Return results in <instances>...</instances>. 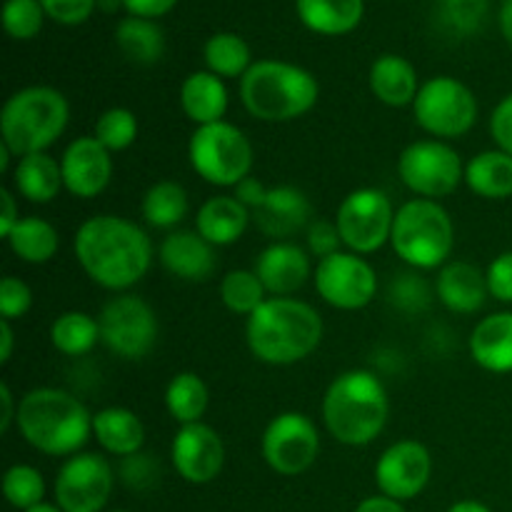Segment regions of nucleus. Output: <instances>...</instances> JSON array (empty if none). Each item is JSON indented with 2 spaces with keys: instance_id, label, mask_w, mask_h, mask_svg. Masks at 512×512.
<instances>
[{
  "instance_id": "f257e3e1",
  "label": "nucleus",
  "mask_w": 512,
  "mask_h": 512,
  "mask_svg": "<svg viewBox=\"0 0 512 512\" xmlns=\"http://www.w3.org/2000/svg\"><path fill=\"white\" fill-rule=\"evenodd\" d=\"M75 258L105 290L133 288L153 263V243L138 223L120 215H95L75 233Z\"/></svg>"
},
{
  "instance_id": "f03ea898",
  "label": "nucleus",
  "mask_w": 512,
  "mask_h": 512,
  "mask_svg": "<svg viewBox=\"0 0 512 512\" xmlns=\"http://www.w3.org/2000/svg\"><path fill=\"white\" fill-rule=\"evenodd\" d=\"M248 348L268 365H293L315 353L323 320L313 305L293 298H268L248 318Z\"/></svg>"
},
{
  "instance_id": "7ed1b4c3",
  "label": "nucleus",
  "mask_w": 512,
  "mask_h": 512,
  "mask_svg": "<svg viewBox=\"0 0 512 512\" xmlns=\"http://www.w3.org/2000/svg\"><path fill=\"white\" fill-rule=\"evenodd\" d=\"M20 435L53 458H73L93 433V415L75 395L58 388H35L18 403Z\"/></svg>"
},
{
  "instance_id": "20e7f679",
  "label": "nucleus",
  "mask_w": 512,
  "mask_h": 512,
  "mask_svg": "<svg viewBox=\"0 0 512 512\" xmlns=\"http://www.w3.org/2000/svg\"><path fill=\"white\" fill-rule=\"evenodd\" d=\"M323 420L338 443L370 445L388 423V393L368 370H348L330 383L323 398Z\"/></svg>"
},
{
  "instance_id": "39448f33",
  "label": "nucleus",
  "mask_w": 512,
  "mask_h": 512,
  "mask_svg": "<svg viewBox=\"0 0 512 512\" xmlns=\"http://www.w3.org/2000/svg\"><path fill=\"white\" fill-rule=\"evenodd\" d=\"M320 85L305 68L283 60H260L240 78L245 110L263 123H288L318 103Z\"/></svg>"
},
{
  "instance_id": "423d86ee",
  "label": "nucleus",
  "mask_w": 512,
  "mask_h": 512,
  "mask_svg": "<svg viewBox=\"0 0 512 512\" xmlns=\"http://www.w3.org/2000/svg\"><path fill=\"white\" fill-rule=\"evenodd\" d=\"M70 105L60 90L48 85L23 88L8 98L0 113V133L10 153L25 158L45 153L68 128Z\"/></svg>"
},
{
  "instance_id": "0eeeda50",
  "label": "nucleus",
  "mask_w": 512,
  "mask_h": 512,
  "mask_svg": "<svg viewBox=\"0 0 512 512\" xmlns=\"http://www.w3.org/2000/svg\"><path fill=\"white\" fill-rule=\"evenodd\" d=\"M453 243V220L435 200L415 198L395 213L390 245L403 263L418 270L440 268L453 253Z\"/></svg>"
},
{
  "instance_id": "6e6552de",
  "label": "nucleus",
  "mask_w": 512,
  "mask_h": 512,
  "mask_svg": "<svg viewBox=\"0 0 512 512\" xmlns=\"http://www.w3.org/2000/svg\"><path fill=\"white\" fill-rule=\"evenodd\" d=\"M188 155L195 173L220 188H235L253 168V145L243 130L225 120L200 125L190 138Z\"/></svg>"
},
{
  "instance_id": "1a4fd4ad",
  "label": "nucleus",
  "mask_w": 512,
  "mask_h": 512,
  "mask_svg": "<svg viewBox=\"0 0 512 512\" xmlns=\"http://www.w3.org/2000/svg\"><path fill=\"white\" fill-rule=\"evenodd\" d=\"M413 110L415 123L435 138H460L478 120L473 90L450 75H438L420 85Z\"/></svg>"
},
{
  "instance_id": "9d476101",
  "label": "nucleus",
  "mask_w": 512,
  "mask_h": 512,
  "mask_svg": "<svg viewBox=\"0 0 512 512\" xmlns=\"http://www.w3.org/2000/svg\"><path fill=\"white\" fill-rule=\"evenodd\" d=\"M100 343L125 360H143L158 340L155 310L140 295H118L98 315Z\"/></svg>"
},
{
  "instance_id": "9b49d317",
  "label": "nucleus",
  "mask_w": 512,
  "mask_h": 512,
  "mask_svg": "<svg viewBox=\"0 0 512 512\" xmlns=\"http://www.w3.org/2000/svg\"><path fill=\"white\" fill-rule=\"evenodd\" d=\"M398 173L415 195L428 200L455 193L465 178L458 150L440 140H418L408 145L398 160Z\"/></svg>"
},
{
  "instance_id": "f8f14e48",
  "label": "nucleus",
  "mask_w": 512,
  "mask_h": 512,
  "mask_svg": "<svg viewBox=\"0 0 512 512\" xmlns=\"http://www.w3.org/2000/svg\"><path fill=\"white\" fill-rule=\"evenodd\" d=\"M393 220L395 210L383 190L360 188L353 190L340 203L335 225H338L343 243L353 253L368 255L383 248L385 243H390Z\"/></svg>"
},
{
  "instance_id": "ddd939ff",
  "label": "nucleus",
  "mask_w": 512,
  "mask_h": 512,
  "mask_svg": "<svg viewBox=\"0 0 512 512\" xmlns=\"http://www.w3.org/2000/svg\"><path fill=\"white\" fill-rule=\"evenodd\" d=\"M320 453V435L313 420L303 413H280L270 420L263 435V458L285 478L305 473Z\"/></svg>"
},
{
  "instance_id": "4468645a",
  "label": "nucleus",
  "mask_w": 512,
  "mask_h": 512,
  "mask_svg": "<svg viewBox=\"0 0 512 512\" xmlns=\"http://www.w3.org/2000/svg\"><path fill=\"white\" fill-rule=\"evenodd\" d=\"M113 493V468L95 453H78L55 478V505L63 512H100Z\"/></svg>"
},
{
  "instance_id": "2eb2a0df",
  "label": "nucleus",
  "mask_w": 512,
  "mask_h": 512,
  "mask_svg": "<svg viewBox=\"0 0 512 512\" xmlns=\"http://www.w3.org/2000/svg\"><path fill=\"white\" fill-rule=\"evenodd\" d=\"M315 288L333 308L360 310L378 293V275L358 253H335L315 268Z\"/></svg>"
},
{
  "instance_id": "dca6fc26",
  "label": "nucleus",
  "mask_w": 512,
  "mask_h": 512,
  "mask_svg": "<svg viewBox=\"0 0 512 512\" xmlns=\"http://www.w3.org/2000/svg\"><path fill=\"white\" fill-rule=\"evenodd\" d=\"M430 473H433V458L428 448L418 440H400L380 455L375 465V483L380 493L405 503L423 493Z\"/></svg>"
},
{
  "instance_id": "f3484780",
  "label": "nucleus",
  "mask_w": 512,
  "mask_h": 512,
  "mask_svg": "<svg viewBox=\"0 0 512 512\" xmlns=\"http://www.w3.org/2000/svg\"><path fill=\"white\" fill-rule=\"evenodd\" d=\"M170 458H173V468L178 470L185 483H213L225 465L223 438L205 423L180 425Z\"/></svg>"
},
{
  "instance_id": "a211bd4d",
  "label": "nucleus",
  "mask_w": 512,
  "mask_h": 512,
  "mask_svg": "<svg viewBox=\"0 0 512 512\" xmlns=\"http://www.w3.org/2000/svg\"><path fill=\"white\" fill-rule=\"evenodd\" d=\"M63 170V188L75 198H95L103 193L113 175L110 150L100 145L95 135L73 140L60 158Z\"/></svg>"
},
{
  "instance_id": "6ab92c4d",
  "label": "nucleus",
  "mask_w": 512,
  "mask_h": 512,
  "mask_svg": "<svg viewBox=\"0 0 512 512\" xmlns=\"http://www.w3.org/2000/svg\"><path fill=\"white\" fill-rule=\"evenodd\" d=\"M250 215L260 233L283 243L285 238H293L310 223L313 208L303 190L293 185H280V188H270L263 203Z\"/></svg>"
},
{
  "instance_id": "aec40b11",
  "label": "nucleus",
  "mask_w": 512,
  "mask_h": 512,
  "mask_svg": "<svg viewBox=\"0 0 512 512\" xmlns=\"http://www.w3.org/2000/svg\"><path fill=\"white\" fill-rule=\"evenodd\" d=\"M255 273L265 293L273 298H288L298 293L310 278V258L300 245L273 243L255 260Z\"/></svg>"
},
{
  "instance_id": "412c9836",
  "label": "nucleus",
  "mask_w": 512,
  "mask_h": 512,
  "mask_svg": "<svg viewBox=\"0 0 512 512\" xmlns=\"http://www.w3.org/2000/svg\"><path fill=\"white\" fill-rule=\"evenodd\" d=\"M160 263L175 278L203 283L215 270V250L195 230H175L160 245Z\"/></svg>"
},
{
  "instance_id": "4be33fe9",
  "label": "nucleus",
  "mask_w": 512,
  "mask_h": 512,
  "mask_svg": "<svg viewBox=\"0 0 512 512\" xmlns=\"http://www.w3.org/2000/svg\"><path fill=\"white\" fill-rule=\"evenodd\" d=\"M435 290H438V298L445 308L465 315L478 313L490 295L488 278H485L483 270L463 263V260H455V263L440 268Z\"/></svg>"
},
{
  "instance_id": "5701e85b",
  "label": "nucleus",
  "mask_w": 512,
  "mask_h": 512,
  "mask_svg": "<svg viewBox=\"0 0 512 512\" xmlns=\"http://www.w3.org/2000/svg\"><path fill=\"white\" fill-rule=\"evenodd\" d=\"M470 355L488 373H512V313H493L475 325Z\"/></svg>"
},
{
  "instance_id": "b1692460",
  "label": "nucleus",
  "mask_w": 512,
  "mask_h": 512,
  "mask_svg": "<svg viewBox=\"0 0 512 512\" xmlns=\"http://www.w3.org/2000/svg\"><path fill=\"white\" fill-rule=\"evenodd\" d=\"M370 88L380 103L405 108L418 98V73L403 55H380L370 68Z\"/></svg>"
},
{
  "instance_id": "393cba45",
  "label": "nucleus",
  "mask_w": 512,
  "mask_h": 512,
  "mask_svg": "<svg viewBox=\"0 0 512 512\" xmlns=\"http://www.w3.org/2000/svg\"><path fill=\"white\" fill-rule=\"evenodd\" d=\"M250 218H253L250 210L235 195H218V198L205 200L203 208L198 210L195 225L210 245H233L245 233Z\"/></svg>"
},
{
  "instance_id": "a878e982",
  "label": "nucleus",
  "mask_w": 512,
  "mask_h": 512,
  "mask_svg": "<svg viewBox=\"0 0 512 512\" xmlns=\"http://www.w3.org/2000/svg\"><path fill=\"white\" fill-rule=\"evenodd\" d=\"M180 108L193 123H198V128L220 123L228 110V90H225L223 80L210 70L188 75L180 88Z\"/></svg>"
},
{
  "instance_id": "bb28decb",
  "label": "nucleus",
  "mask_w": 512,
  "mask_h": 512,
  "mask_svg": "<svg viewBox=\"0 0 512 512\" xmlns=\"http://www.w3.org/2000/svg\"><path fill=\"white\" fill-rule=\"evenodd\" d=\"M93 435L100 448L118 458H130L140 453L145 443V428L133 410L105 408L93 415Z\"/></svg>"
},
{
  "instance_id": "cd10ccee",
  "label": "nucleus",
  "mask_w": 512,
  "mask_h": 512,
  "mask_svg": "<svg viewBox=\"0 0 512 512\" xmlns=\"http://www.w3.org/2000/svg\"><path fill=\"white\" fill-rule=\"evenodd\" d=\"M300 20L320 35H345L363 20V0H295Z\"/></svg>"
},
{
  "instance_id": "c85d7f7f",
  "label": "nucleus",
  "mask_w": 512,
  "mask_h": 512,
  "mask_svg": "<svg viewBox=\"0 0 512 512\" xmlns=\"http://www.w3.org/2000/svg\"><path fill=\"white\" fill-rule=\"evenodd\" d=\"M13 185L30 203H50L60 193L63 185V170L55 158L48 153H33L18 158L13 170Z\"/></svg>"
},
{
  "instance_id": "c756f323",
  "label": "nucleus",
  "mask_w": 512,
  "mask_h": 512,
  "mask_svg": "<svg viewBox=\"0 0 512 512\" xmlns=\"http://www.w3.org/2000/svg\"><path fill=\"white\" fill-rule=\"evenodd\" d=\"M465 183L480 198H512V155L500 148L478 153L465 165Z\"/></svg>"
},
{
  "instance_id": "7c9ffc66",
  "label": "nucleus",
  "mask_w": 512,
  "mask_h": 512,
  "mask_svg": "<svg viewBox=\"0 0 512 512\" xmlns=\"http://www.w3.org/2000/svg\"><path fill=\"white\" fill-rule=\"evenodd\" d=\"M5 240H8L10 250H13L20 260H25V263L30 265H43L48 263V260H53L60 245L58 230H55L48 220L35 218V215L20 218V223L15 225L13 233Z\"/></svg>"
},
{
  "instance_id": "2f4dec72",
  "label": "nucleus",
  "mask_w": 512,
  "mask_h": 512,
  "mask_svg": "<svg viewBox=\"0 0 512 512\" xmlns=\"http://www.w3.org/2000/svg\"><path fill=\"white\" fill-rule=\"evenodd\" d=\"M115 43L138 65H153L163 58L165 53V35L153 20L148 18H130L120 20L115 28Z\"/></svg>"
},
{
  "instance_id": "473e14b6",
  "label": "nucleus",
  "mask_w": 512,
  "mask_h": 512,
  "mask_svg": "<svg viewBox=\"0 0 512 512\" xmlns=\"http://www.w3.org/2000/svg\"><path fill=\"white\" fill-rule=\"evenodd\" d=\"M100 340V323L98 318L80 310H70L55 318L50 325V343L58 353L70 355V358H80V355L90 353L95 343Z\"/></svg>"
},
{
  "instance_id": "72a5a7b5",
  "label": "nucleus",
  "mask_w": 512,
  "mask_h": 512,
  "mask_svg": "<svg viewBox=\"0 0 512 512\" xmlns=\"http://www.w3.org/2000/svg\"><path fill=\"white\" fill-rule=\"evenodd\" d=\"M165 405L180 425L200 423L208 410V385L200 375L178 373L165 390Z\"/></svg>"
},
{
  "instance_id": "f704fd0d",
  "label": "nucleus",
  "mask_w": 512,
  "mask_h": 512,
  "mask_svg": "<svg viewBox=\"0 0 512 512\" xmlns=\"http://www.w3.org/2000/svg\"><path fill=\"white\" fill-rule=\"evenodd\" d=\"M185 215H188V195H185L183 185L173 183V180H160L145 193L143 218L153 228H175L178 223H183Z\"/></svg>"
},
{
  "instance_id": "c9c22d12",
  "label": "nucleus",
  "mask_w": 512,
  "mask_h": 512,
  "mask_svg": "<svg viewBox=\"0 0 512 512\" xmlns=\"http://www.w3.org/2000/svg\"><path fill=\"white\" fill-rule=\"evenodd\" d=\"M205 63L218 78H243L250 70V48L240 35L218 33L205 43Z\"/></svg>"
},
{
  "instance_id": "e433bc0d",
  "label": "nucleus",
  "mask_w": 512,
  "mask_h": 512,
  "mask_svg": "<svg viewBox=\"0 0 512 512\" xmlns=\"http://www.w3.org/2000/svg\"><path fill=\"white\" fill-rule=\"evenodd\" d=\"M220 300L230 313L250 318L268 298L255 270H230L220 283Z\"/></svg>"
},
{
  "instance_id": "4c0bfd02",
  "label": "nucleus",
  "mask_w": 512,
  "mask_h": 512,
  "mask_svg": "<svg viewBox=\"0 0 512 512\" xmlns=\"http://www.w3.org/2000/svg\"><path fill=\"white\" fill-rule=\"evenodd\" d=\"M3 493L15 510L25 512L43 503L45 480L33 465H13L3 478Z\"/></svg>"
},
{
  "instance_id": "58836bf2",
  "label": "nucleus",
  "mask_w": 512,
  "mask_h": 512,
  "mask_svg": "<svg viewBox=\"0 0 512 512\" xmlns=\"http://www.w3.org/2000/svg\"><path fill=\"white\" fill-rule=\"evenodd\" d=\"M95 138L110 153L125 150L138 138V118L128 108H110L95 123Z\"/></svg>"
},
{
  "instance_id": "ea45409f",
  "label": "nucleus",
  "mask_w": 512,
  "mask_h": 512,
  "mask_svg": "<svg viewBox=\"0 0 512 512\" xmlns=\"http://www.w3.org/2000/svg\"><path fill=\"white\" fill-rule=\"evenodd\" d=\"M43 5L40 0H8L3 8L5 33L15 40H30L43 28Z\"/></svg>"
},
{
  "instance_id": "a19ab883",
  "label": "nucleus",
  "mask_w": 512,
  "mask_h": 512,
  "mask_svg": "<svg viewBox=\"0 0 512 512\" xmlns=\"http://www.w3.org/2000/svg\"><path fill=\"white\" fill-rule=\"evenodd\" d=\"M488 15V0H443L440 18L453 33L470 35L483 25Z\"/></svg>"
},
{
  "instance_id": "79ce46f5",
  "label": "nucleus",
  "mask_w": 512,
  "mask_h": 512,
  "mask_svg": "<svg viewBox=\"0 0 512 512\" xmlns=\"http://www.w3.org/2000/svg\"><path fill=\"white\" fill-rule=\"evenodd\" d=\"M30 305H33V293H30L28 285L15 275H5L3 283H0V315H3V320L23 318Z\"/></svg>"
},
{
  "instance_id": "37998d69",
  "label": "nucleus",
  "mask_w": 512,
  "mask_h": 512,
  "mask_svg": "<svg viewBox=\"0 0 512 512\" xmlns=\"http://www.w3.org/2000/svg\"><path fill=\"white\" fill-rule=\"evenodd\" d=\"M95 3L98 0H40L45 15L63 25L85 23L95 10Z\"/></svg>"
},
{
  "instance_id": "c03bdc74",
  "label": "nucleus",
  "mask_w": 512,
  "mask_h": 512,
  "mask_svg": "<svg viewBox=\"0 0 512 512\" xmlns=\"http://www.w3.org/2000/svg\"><path fill=\"white\" fill-rule=\"evenodd\" d=\"M340 243H343V238H340L338 225L328 223V220H315L308 228V248L315 258L325 260L340 253Z\"/></svg>"
},
{
  "instance_id": "a18cd8bd",
  "label": "nucleus",
  "mask_w": 512,
  "mask_h": 512,
  "mask_svg": "<svg viewBox=\"0 0 512 512\" xmlns=\"http://www.w3.org/2000/svg\"><path fill=\"white\" fill-rule=\"evenodd\" d=\"M485 278H488V290L495 300H500V303H512V250L500 253L498 258L490 263Z\"/></svg>"
},
{
  "instance_id": "49530a36",
  "label": "nucleus",
  "mask_w": 512,
  "mask_h": 512,
  "mask_svg": "<svg viewBox=\"0 0 512 512\" xmlns=\"http://www.w3.org/2000/svg\"><path fill=\"white\" fill-rule=\"evenodd\" d=\"M490 135L503 153L512 155V93L500 100L490 118Z\"/></svg>"
},
{
  "instance_id": "de8ad7c7",
  "label": "nucleus",
  "mask_w": 512,
  "mask_h": 512,
  "mask_svg": "<svg viewBox=\"0 0 512 512\" xmlns=\"http://www.w3.org/2000/svg\"><path fill=\"white\" fill-rule=\"evenodd\" d=\"M178 0H123V5L128 8L130 15L135 18H160V15L170 13L175 8Z\"/></svg>"
},
{
  "instance_id": "09e8293b",
  "label": "nucleus",
  "mask_w": 512,
  "mask_h": 512,
  "mask_svg": "<svg viewBox=\"0 0 512 512\" xmlns=\"http://www.w3.org/2000/svg\"><path fill=\"white\" fill-rule=\"evenodd\" d=\"M265 195H268V188H263V185H260V180L250 178V175L235 185V198H238L240 203L250 210V213H253V210L263 203Z\"/></svg>"
},
{
  "instance_id": "8fccbe9b",
  "label": "nucleus",
  "mask_w": 512,
  "mask_h": 512,
  "mask_svg": "<svg viewBox=\"0 0 512 512\" xmlns=\"http://www.w3.org/2000/svg\"><path fill=\"white\" fill-rule=\"evenodd\" d=\"M0 203H3V215H0V235L3 238H8L10 233H13L15 225L20 223V215H18V208H15V198L10 190H0Z\"/></svg>"
},
{
  "instance_id": "3c124183",
  "label": "nucleus",
  "mask_w": 512,
  "mask_h": 512,
  "mask_svg": "<svg viewBox=\"0 0 512 512\" xmlns=\"http://www.w3.org/2000/svg\"><path fill=\"white\" fill-rule=\"evenodd\" d=\"M355 512H408L403 508L400 500L388 498V495H373V498H365L363 503L355 508Z\"/></svg>"
},
{
  "instance_id": "603ef678",
  "label": "nucleus",
  "mask_w": 512,
  "mask_h": 512,
  "mask_svg": "<svg viewBox=\"0 0 512 512\" xmlns=\"http://www.w3.org/2000/svg\"><path fill=\"white\" fill-rule=\"evenodd\" d=\"M0 403H3V420H0V430H8L10 423H13L15 418H18V410L13 408V393H10L8 383L0 385Z\"/></svg>"
},
{
  "instance_id": "864d4df0",
  "label": "nucleus",
  "mask_w": 512,
  "mask_h": 512,
  "mask_svg": "<svg viewBox=\"0 0 512 512\" xmlns=\"http://www.w3.org/2000/svg\"><path fill=\"white\" fill-rule=\"evenodd\" d=\"M13 328H10V320H0V340H3V350H0V363H8L10 355H13V343H15Z\"/></svg>"
},
{
  "instance_id": "5fc2aeb1",
  "label": "nucleus",
  "mask_w": 512,
  "mask_h": 512,
  "mask_svg": "<svg viewBox=\"0 0 512 512\" xmlns=\"http://www.w3.org/2000/svg\"><path fill=\"white\" fill-rule=\"evenodd\" d=\"M500 30H503L505 40L512 45V0H505L500 8Z\"/></svg>"
},
{
  "instance_id": "6e6d98bb",
  "label": "nucleus",
  "mask_w": 512,
  "mask_h": 512,
  "mask_svg": "<svg viewBox=\"0 0 512 512\" xmlns=\"http://www.w3.org/2000/svg\"><path fill=\"white\" fill-rule=\"evenodd\" d=\"M448 512H493V510H490L488 505L478 503V500H460V503H455Z\"/></svg>"
},
{
  "instance_id": "4d7b16f0",
  "label": "nucleus",
  "mask_w": 512,
  "mask_h": 512,
  "mask_svg": "<svg viewBox=\"0 0 512 512\" xmlns=\"http://www.w3.org/2000/svg\"><path fill=\"white\" fill-rule=\"evenodd\" d=\"M10 155H13V153H10V148H8V145H5V143H0V170H3V173H5V170H8Z\"/></svg>"
},
{
  "instance_id": "13d9d810",
  "label": "nucleus",
  "mask_w": 512,
  "mask_h": 512,
  "mask_svg": "<svg viewBox=\"0 0 512 512\" xmlns=\"http://www.w3.org/2000/svg\"><path fill=\"white\" fill-rule=\"evenodd\" d=\"M25 512H63L58 508V505H48V503H40V505H35V508H30V510H25Z\"/></svg>"
},
{
  "instance_id": "bf43d9fd",
  "label": "nucleus",
  "mask_w": 512,
  "mask_h": 512,
  "mask_svg": "<svg viewBox=\"0 0 512 512\" xmlns=\"http://www.w3.org/2000/svg\"><path fill=\"white\" fill-rule=\"evenodd\" d=\"M98 3H100V8L108 10V13H113L115 8H120V3H123V0H98Z\"/></svg>"
},
{
  "instance_id": "052dcab7",
  "label": "nucleus",
  "mask_w": 512,
  "mask_h": 512,
  "mask_svg": "<svg viewBox=\"0 0 512 512\" xmlns=\"http://www.w3.org/2000/svg\"><path fill=\"white\" fill-rule=\"evenodd\" d=\"M113 512H128V510H113Z\"/></svg>"
}]
</instances>
